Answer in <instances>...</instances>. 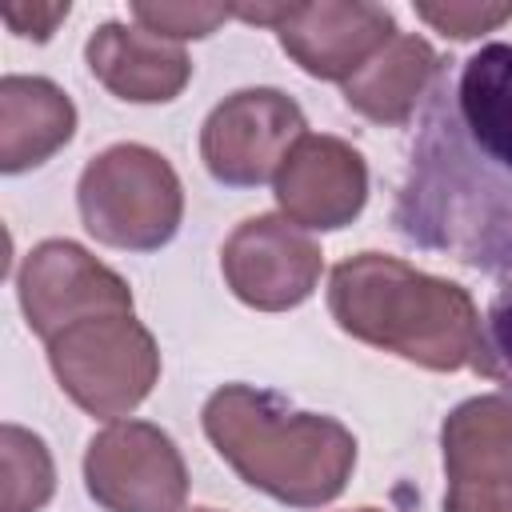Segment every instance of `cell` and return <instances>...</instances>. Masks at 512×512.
Returning a JSON list of instances; mask_svg holds the SVG:
<instances>
[{
	"instance_id": "cell-11",
	"label": "cell",
	"mask_w": 512,
	"mask_h": 512,
	"mask_svg": "<svg viewBox=\"0 0 512 512\" xmlns=\"http://www.w3.org/2000/svg\"><path fill=\"white\" fill-rule=\"evenodd\" d=\"M16 296L44 344L84 316L132 312V288L72 240H40L20 264Z\"/></svg>"
},
{
	"instance_id": "cell-8",
	"label": "cell",
	"mask_w": 512,
	"mask_h": 512,
	"mask_svg": "<svg viewBox=\"0 0 512 512\" xmlns=\"http://www.w3.org/2000/svg\"><path fill=\"white\" fill-rule=\"evenodd\" d=\"M84 488L104 512H180L188 468L164 428L116 420L88 440Z\"/></svg>"
},
{
	"instance_id": "cell-13",
	"label": "cell",
	"mask_w": 512,
	"mask_h": 512,
	"mask_svg": "<svg viewBox=\"0 0 512 512\" xmlns=\"http://www.w3.org/2000/svg\"><path fill=\"white\" fill-rule=\"evenodd\" d=\"M92 76L128 104H168L184 92L192 60L180 44L144 32L140 24L104 20L84 44Z\"/></svg>"
},
{
	"instance_id": "cell-21",
	"label": "cell",
	"mask_w": 512,
	"mask_h": 512,
	"mask_svg": "<svg viewBox=\"0 0 512 512\" xmlns=\"http://www.w3.org/2000/svg\"><path fill=\"white\" fill-rule=\"evenodd\" d=\"M352 512H376V508H352Z\"/></svg>"
},
{
	"instance_id": "cell-17",
	"label": "cell",
	"mask_w": 512,
	"mask_h": 512,
	"mask_svg": "<svg viewBox=\"0 0 512 512\" xmlns=\"http://www.w3.org/2000/svg\"><path fill=\"white\" fill-rule=\"evenodd\" d=\"M132 16L144 32L160 40H200L212 36L224 20H232V8L224 4H132Z\"/></svg>"
},
{
	"instance_id": "cell-2",
	"label": "cell",
	"mask_w": 512,
	"mask_h": 512,
	"mask_svg": "<svg viewBox=\"0 0 512 512\" xmlns=\"http://www.w3.org/2000/svg\"><path fill=\"white\" fill-rule=\"evenodd\" d=\"M340 332L432 372H484V332L468 288L384 252H356L328 276Z\"/></svg>"
},
{
	"instance_id": "cell-12",
	"label": "cell",
	"mask_w": 512,
	"mask_h": 512,
	"mask_svg": "<svg viewBox=\"0 0 512 512\" xmlns=\"http://www.w3.org/2000/svg\"><path fill=\"white\" fill-rule=\"evenodd\" d=\"M272 188L284 220L316 232H336L364 212L368 164L348 140L304 132L280 164Z\"/></svg>"
},
{
	"instance_id": "cell-19",
	"label": "cell",
	"mask_w": 512,
	"mask_h": 512,
	"mask_svg": "<svg viewBox=\"0 0 512 512\" xmlns=\"http://www.w3.org/2000/svg\"><path fill=\"white\" fill-rule=\"evenodd\" d=\"M416 16L452 40H472L512 20V4H416Z\"/></svg>"
},
{
	"instance_id": "cell-6",
	"label": "cell",
	"mask_w": 512,
	"mask_h": 512,
	"mask_svg": "<svg viewBox=\"0 0 512 512\" xmlns=\"http://www.w3.org/2000/svg\"><path fill=\"white\" fill-rule=\"evenodd\" d=\"M248 24H268L280 48L316 80L348 84L392 36L388 8L368 0H320V4H256L232 8Z\"/></svg>"
},
{
	"instance_id": "cell-15",
	"label": "cell",
	"mask_w": 512,
	"mask_h": 512,
	"mask_svg": "<svg viewBox=\"0 0 512 512\" xmlns=\"http://www.w3.org/2000/svg\"><path fill=\"white\" fill-rule=\"evenodd\" d=\"M76 132V104L44 76L0 80V172L16 176L56 156Z\"/></svg>"
},
{
	"instance_id": "cell-5",
	"label": "cell",
	"mask_w": 512,
	"mask_h": 512,
	"mask_svg": "<svg viewBox=\"0 0 512 512\" xmlns=\"http://www.w3.org/2000/svg\"><path fill=\"white\" fill-rule=\"evenodd\" d=\"M48 364L60 388L88 416H124L148 400L160 380V348L132 312H96L48 340Z\"/></svg>"
},
{
	"instance_id": "cell-3",
	"label": "cell",
	"mask_w": 512,
	"mask_h": 512,
	"mask_svg": "<svg viewBox=\"0 0 512 512\" xmlns=\"http://www.w3.org/2000/svg\"><path fill=\"white\" fill-rule=\"evenodd\" d=\"M204 436L256 492L288 508H320L356 468V436L324 412L292 408L280 392L224 384L204 400Z\"/></svg>"
},
{
	"instance_id": "cell-18",
	"label": "cell",
	"mask_w": 512,
	"mask_h": 512,
	"mask_svg": "<svg viewBox=\"0 0 512 512\" xmlns=\"http://www.w3.org/2000/svg\"><path fill=\"white\" fill-rule=\"evenodd\" d=\"M484 376H492L512 404V276H504L484 316Z\"/></svg>"
},
{
	"instance_id": "cell-9",
	"label": "cell",
	"mask_w": 512,
	"mask_h": 512,
	"mask_svg": "<svg viewBox=\"0 0 512 512\" xmlns=\"http://www.w3.org/2000/svg\"><path fill=\"white\" fill-rule=\"evenodd\" d=\"M220 268L240 304L256 312H288L316 292L324 252L284 216H248L224 240Z\"/></svg>"
},
{
	"instance_id": "cell-20",
	"label": "cell",
	"mask_w": 512,
	"mask_h": 512,
	"mask_svg": "<svg viewBox=\"0 0 512 512\" xmlns=\"http://www.w3.org/2000/svg\"><path fill=\"white\" fill-rule=\"evenodd\" d=\"M0 16H4V24H8L16 36L44 44V40L56 32V24L68 16V0H64V4H4Z\"/></svg>"
},
{
	"instance_id": "cell-22",
	"label": "cell",
	"mask_w": 512,
	"mask_h": 512,
	"mask_svg": "<svg viewBox=\"0 0 512 512\" xmlns=\"http://www.w3.org/2000/svg\"><path fill=\"white\" fill-rule=\"evenodd\" d=\"M192 512H216V508H192Z\"/></svg>"
},
{
	"instance_id": "cell-10",
	"label": "cell",
	"mask_w": 512,
	"mask_h": 512,
	"mask_svg": "<svg viewBox=\"0 0 512 512\" xmlns=\"http://www.w3.org/2000/svg\"><path fill=\"white\" fill-rule=\"evenodd\" d=\"M444 512H512V404L472 396L440 424Z\"/></svg>"
},
{
	"instance_id": "cell-14",
	"label": "cell",
	"mask_w": 512,
	"mask_h": 512,
	"mask_svg": "<svg viewBox=\"0 0 512 512\" xmlns=\"http://www.w3.org/2000/svg\"><path fill=\"white\" fill-rule=\"evenodd\" d=\"M440 68H444V60L436 56V48L424 36L396 32L348 84H340L344 104L384 128L408 124L416 104L428 100Z\"/></svg>"
},
{
	"instance_id": "cell-4",
	"label": "cell",
	"mask_w": 512,
	"mask_h": 512,
	"mask_svg": "<svg viewBox=\"0 0 512 512\" xmlns=\"http://www.w3.org/2000/svg\"><path fill=\"white\" fill-rule=\"evenodd\" d=\"M76 208L100 244L124 252H156L180 228L184 188L160 152L144 144H112L84 164Z\"/></svg>"
},
{
	"instance_id": "cell-1",
	"label": "cell",
	"mask_w": 512,
	"mask_h": 512,
	"mask_svg": "<svg viewBox=\"0 0 512 512\" xmlns=\"http://www.w3.org/2000/svg\"><path fill=\"white\" fill-rule=\"evenodd\" d=\"M392 228L480 276H512V44L448 60L416 120Z\"/></svg>"
},
{
	"instance_id": "cell-7",
	"label": "cell",
	"mask_w": 512,
	"mask_h": 512,
	"mask_svg": "<svg viewBox=\"0 0 512 512\" xmlns=\"http://www.w3.org/2000/svg\"><path fill=\"white\" fill-rule=\"evenodd\" d=\"M304 136L300 104L280 88H240L224 96L200 128V160L216 184L260 188Z\"/></svg>"
},
{
	"instance_id": "cell-16",
	"label": "cell",
	"mask_w": 512,
	"mask_h": 512,
	"mask_svg": "<svg viewBox=\"0 0 512 512\" xmlns=\"http://www.w3.org/2000/svg\"><path fill=\"white\" fill-rule=\"evenodd\" d=\"M0 476V512H40L56 492V464L48 444L20 424L0 428Z\"/></svg>"
}]
</instances>
